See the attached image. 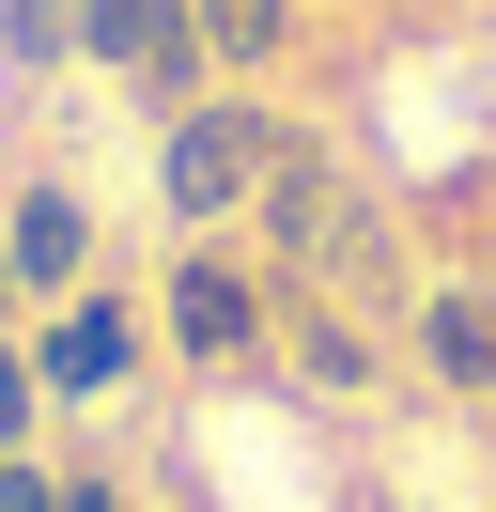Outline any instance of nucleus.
Returning <instances> with one entry per match:
<instances>
[{
  "mask_svg": "<svg viewBox=\"0 0 496 512\" xmlns=\"http://www.w3.org/2000/svg\"><path fill=\"white\" fill-rule=\"evenodd\" d=\"M62 512H124V481L109 466H62Z\"/></svg>",
  "mask_w": 496,
  "mask_h": 512,
  "instance_id": "obj_12",
  "label": "nucleus"
},
{
  "mask_svg": "<svg viewBox=\"0 0 496 512\" xmlns=\"http://www.w3.org/2000/svg\"><path fill=\"white\" fill-rule=\"evenodd\" d=\"M0 512H62V466H47V450H0Z\"/></svg>",
  "mask_w": 496,
  "mask_h": 512,
  "instance_id": "obj_11",
  "label": "nucleus"
},
{
  "mask_svg": "<svg viewBox=\"0 0 496 512\" xmlns=\"http://www.w3.org/2000/svg\"><path fill=\"white\" fill-rule=\"evenodd\" d=\"M78 63V0H0V78H62Z\"/></svg>",
  "mask_w": 496,
  "mask_h": 512,
  "instance_id": "obj_9",
  "label": "nucleus"
},
{
  "mask_svg": "<svg viewBox=\"0 0 496 512\" xmlns=\"http://www.w3.org/2000/svg\"><path fill=\"white\" fill-rule=\"evenodd\" d=\"M279 342H295V373H310V388H372V326H357V311H326V295H279Z\"/></svg>",
  "mask_w": 496,
  "mask_h": 512,
  "instance_id": "obj_8",
  "label": "nucleus"
},
{
  "mask_svg": "<svg viewBox=\"0 0 496 512\" xmlns=\"http://www.w3.org/2000/svg\"><path fill=\"white\" fill-rule=\"evenodd\" d=\"M0 264H16V311H62V295L93 280V202H78V171H16V187H0Z\"/></svg>",
  "mask_w": 496,
  "mask_h": 512,
  "instance_id": "obj_5",
  "label": "nucleus"
},
{
  "mask_svg": "<svg viewBox=\"0 0 496 512\" xmlns=\"http://www.w3.org/2000/svg\"><path fill=\"white\" fill-rule=\"evenodd\" d=\"M279 342V280L233 249V233H186L171 280H155V357H186V373H233V357Z\"/></svg>",
  "mask_w": 496,
  "mask_h": 512,
  "instance_id": "obj_2",
  "label": "nucleus"
},
{
  "mask_svg": "<svg viewBox=\"0 0 496 512\" xmlns=\"http://www.w3.org/2000/svg\"><path fill=\"white\" fill-rule=\"evenodd\" d=\"M186 16H202L217 78H279V63H295V32H310V0H186Z\"/></svg>",
  "mask_w": 496,
  "mask_h": 512,
  "instance_id": "obj_7",
  "label": "nucleus"
},
{
  "mask_svg": "<svg viewBox=\"0 0 496 512\" xmlns=\"http://www.w3.org/2000/svg\"><path fill=\"white\" fill-rule=\"evenodd\" d=\"M403 342H419V373H434V388L496 404V295H481V280H434V295H403Z\"/></svg>",
  "mask_w": 496,
  "mask_h": 512,
  "instance_id": "obj_6",
  "label": "nucleus"
},
{
  "mask_svg": "<svg viewBox=\"0 0 496 512\" xmlns=\"http://www.w3.org/2000/svg\"><path fill=\"white\" fill-rule=\"evenodd\" d=\"M47 435V388H31V326L0 311V450H31Z\"/></svg>",
  "mask_w": 496,
  "mask_h": 512,
  "instance_id": "obj_10",
  "label": "nucleus"
},
{
  "mask_svg": "<svg viewBox=\"0 0 496 512\" xmlns=\"http://www.w3.org/2000/svg\"><path fill=\"white\" fill-rule=\"evenodd\" d=\"M481 218H496V140H481Z\"/></svg>",
  "mask_w": 496,
  "mask_h": 512,
  "instance_id": "obj_13",
  "label": "nucleus"
},
{
  "mask_svg": "<svg viewBox=\"0 0 496 512\" xmlns=\"http://www.w3.org/2000/svg\"><path fill=\"white\" fill-rule=\"evenodd\" d=\"M140 357H155V311H140V295H109V280H78L62 311H31V388H47V419L140 388Z\"/></svg>",
  "mask_w": 496,
  "mask_h": 512,
  "instance_id": "obj_4",
  "label": "nucleus"
},
{
  "mask_svg": "<svg viewBox=\"0 0 496 512\" xmlns=\"http://www.w3.org/2000/svg\"><path fill=\"white\" fill-rule=\"evenodd\" d=\"M78 78H109V94L155 109V125H171V109H202V94H233L186 0H78Z\"/></svg>",
  "mask_w": 496,
  "mask_h": 512,
  "instance_id": "obj_3",
  "label": "nucleus"
},
{
  "mask_svg": "<svg viewBox=\"0 0 496 512\" xmlns=\"http://www.w3.org/2000/svg\"><path fill=\"white\" fill-rule=\"evenodd\" d=\"M279 156H295V125H279L264 94H202V109H171V125H155V218H171V249H186V233H233L248 202H264Z\"/></svg>",
  "mask_w": 496,
  "mask_h": 512,
  "instance_id": "obj_1",
  "label": "nucleus"
}]
</instances>
